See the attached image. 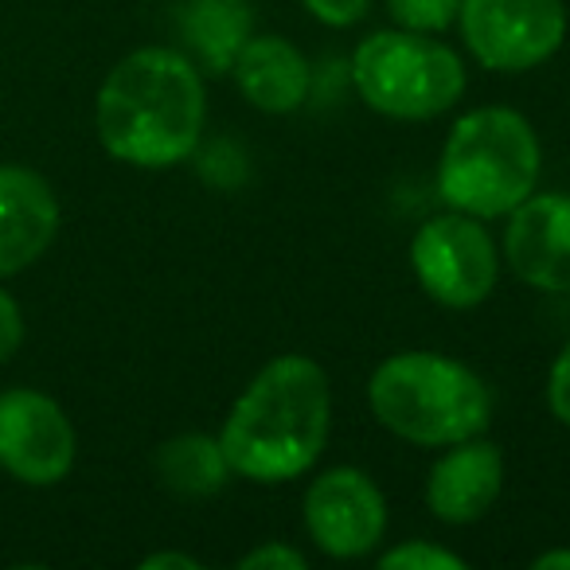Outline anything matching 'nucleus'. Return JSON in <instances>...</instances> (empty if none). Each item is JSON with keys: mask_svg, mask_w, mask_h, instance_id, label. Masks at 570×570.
I'll return each instance as SVG.
<instances>
[{"mask_svg": "<svg viewBox=\"0 0 570 570\" xmlns=\"http://www.w3.org/2000/svg\"><path fill=\"white\" fill-rule=\"evenodd\" d=\"M333 426L328 375L309 356H277L246 383L219 430L230 473L254 484L305 476L325 453Z\"/></svg>", "mask_w": 570, "mask_h": 570, "instance_id": "nucleus-1", "label": "nucleus"}, {"mask_svg": "<svg viewBox=\"0 0 570 570\" xmlns=\"http://www.w3.org/2000/svg\"><path fill=\"white\" fill-rule=\"evenodd\" d=\"M204 118L207 95L199 67L173 48L129 51L98 87V141L121 165H180L199 149Z\"/></svg>", "mask_w": 570, "mask_h": 570, "instance_id": "nucleus-2", "label": "nucleus"}, {"mask_svg": "<svg viewBox=\"0 0 570 570\" xmlns=\"http://www.w3.org/2000/svg\"><path fill=\"white\" fill-rule=\"evenodd\" d=\"M543 145L531 121L508 106H481L453 121L438 160V196L450 212L500 219L539 191Z\"/></svg>", "mask_w": 570, "mask_h": 570, "instance_id": "nucleus-3", "label": "nucleus"}, {"mask_svg": "<svg viewBox=\"0 0 570 570\" xmlns=\"http://www.w3.org/2000/svg\"><path fill=\"white\" fill-rule=\"evenodd\" d=\"M367 406L383 430L430 450L484 434L492 422V395L481 375L438 352L383 360L367 380Z\"/></svg>", "mask_w": 570, "mask_h": 570, "instance_id": "nucleus-4", "label": "nucleus"}, {"mask_svg": "<svg viewBox=\"0 0 570 570\" xmlns=\"http://www.w3.org/2000/svg\"><path fill=\"white\" fill-rule=\"evenodd\" d=\"M352 79L375 114L395 121L442 118L465 95V63L458 51L411 28L367 36L352 56Z\"/></svg>", "mask_w": 570, "mask_h": 570, "instance_id": "nucleus-5", "label": "nucleus"}, {"mask_svg": "<svg viewBox=\"0 0 570 570\" xmlns=\"http://www.w3.org/2000/svg\"><path fill=\"white\" fill-rule=\"evenodd\" d=\"M411 269L426 297L445 309H473L497 289L500 254L481 219L465 212L434 215L411 243Z\"/></svg>", "mask_w": 570, "mask_h": 570, "instance_id": "nucleus-6", "label": "nucleus"}, {"mask_svg": "<svg viewBox=\"0 0 570 570\" xmlns=\"http://www.w3.org/2000/svg\"><path fill=\"white\" fill-rule=\"evenodd\" d=\"M461 40L484 71L520 75L547 63L567 40L562 0H461Z\"/></svg>", "mask_w": 570, "mask_h": 570, "instance_id": "nucleus-7", "label": "nucleus"}, {"mask_svg": "<svg viewBox=\"0 0 570 570\" xmlns=\"http://www.w3.org/2000/svg\"><path fill=\"white\" fill-rule=\"evenodd\" d=\"M75 426L63 406L32 387L0 391V469L20 484L48 489L75 465Z\"/></svg>", "mask_w": 570, "mask_h": 570, "instance_id": "nucleus-8", "label": "nucleus"}, {"mask_svg": "<svg viewBox=\"0 0 570 570\" xmlns=\"http://www.w3.org/2000/svg\"><path fill=\"white\" fill-rule=\"evenodd\" d=\"M305 528L325 554L360 559L387 535V500L364 469H325L305 489Z\"/></svg>", "mask_w": 570, "mask_h": 570, "instance_id": "nucleus-9", "label": "nucleus"}, {"mask_svg": "<svg viewBox=\"0 0 570 570\" xmlns=\"http://www.w3.org/2000/svg\"><path fill=\"white\" fill-rule=\"evenodd\" d=\"M504 258L512 274L543 294H570V196L531 191L508 212Z\"/></svg>", "mask_w": 570, "mask_h": 570, "instance_id": "nucleus-10", "label": "nucleus"}, {"mask_svg": "<svg viewBox=\"0 0 570 570\" xmlns=\"http://www.w3.org/2000/svg\"><path fill=\"white\" fill-rule=\"evenodd\" d=\"M59 235V199L36 168L0 165V282L24 274Z\"/></svg>", "mask_w": 570, "mask_h": 570, "instance_id": "nucleus-11", "label": "nucleus"}, {"mask_svg": "<svg viewBox=\"0 0 570 570\" xmlns=\"http://www.w3.org/2000/svg\"><path fill=\"white\" fill-rule=\"evenodd\" d=\"M504 489V453L481 434L445 445L426 476V508L442 523H473L497 504Z\"/></svg>", "mask_w": 570, "mask_h": 570, "instance_id": "nucleus-12", "label": "nucleus"}, {"mask_svg": "<svg viewBox=\"0 0 570 570\" xmlns=\"http://www.w3.org/2000/svg\"><path fill=\"white\" fill-rule=\"evenodd\" d=\"M230 71L243 98L262 114H294L309 98V63L282 36H250L238 48Z\"/></svg>", "mask_w": 570, "mask_h": 570, "instance_id": "nucleus-13", "label": "nucleus"}, {"mask_svg": "<svg viewBox=\"0 0 570 570\" xmlns=\"http://www.w3.org/2000/svg\"><path fill=\"white\" fill-rule=\"evenodd\" d=\"M157 476L165 489L180 492V497H212L227 484L230 461L219 438L180 434L157 450Z\"/></svg>", "mask_w": 570, "mask_h": 570, "instance_id": "nucleus-14", "label": "nucleus"}, {"mask_svg": "<svg viewBox=\"0 0 570 570\" xmlns=\"http://www.w3.org/2000/svg\"><path fill=\"white\" fill-rule=\"evenodd\" d=\"M184 36L212 71H223L250 40V9L246 0H191L184 9Z\"/></svg>", "mask_w": 570, "mask_h": 570, "instance_id": "nucleus-15", "label": "nucleus"}, {"mask_svg": "<svg viewBox=\"0 0 570 570\" xmlns=\"http://www.w3.org/2000/svg\"><path fill=\"white\" fill-rule=\"evenodd\" d=\"M383 570H465V559L453 554L450 547L426 543V539H406L380 554Z\"/></svg>", "mask_w": 570, "mask_h": 570, "instance_id": "nucleus-16", "label": "nucleus"}, {"mask_svg": "<svg viewBox=\"0 0 570 570\" xmlns=\"http://www.w3.org/2000/svg\"><path fill=\"white\" fill-rule=\"evenodd\" d=\"M387 9L399 28L434 36L458 20L461 0H387Z\"/></svg>", "mask_w": 570, "mask_h": 570, "instance_id": "nucleus-17", "label": "nucleus"}, {"mask_svg": "<svg viewBox=\"0 0 570 570\" xmlns=\"http://www.w3.org/2000/svg\"><path fill=\"white\" fill-rule=\"evenodd\" d=\"M238 567L243 570H305L309 559H305L302 551H294L289 543H282V539H269V543L246 551L243 559H238Z\"/></svg>", "mask_w": 570, "mask_h": 570, "instance_id": "nucleus-18", "label": "nucleus"}, {"mask_svg": "<svg viewBox=\"0 0 570 570\" xmlns=\"http://www.w3.org/2000/svg\"><path fill=\"white\" fill-rule=\"evenodd\" d=\"M547 406L562 426H570V341L562 344V352L551 364V375H547Z\"/></svg>", "mask_w": 570, "mask_h": 570, "instance_id": "nucleus-19", "label": "nucleus"}, {"mask_svg": "<svg viewBox=\"0 0 570 570\" xmlns=\"http://www.w3.org/2000/svg\"><path fill=\"white\" fill-rule=\"evenodd\" d=\"M24 344V313H20L17 297L0 285V364H9Z\"/></svg>", "mask_w": 570, "mask_h": 570, "instance_id": "nucleus-20", "label": "nucleus"}, {"mask_svg": "<svg viewBox=\"0 0 570 570\" xmlns=\"http://www.w3.org/2000/svg\"><path fill=\"white\" fill-rule=\"evenodd\" d=\"M302 4L309 9L313 20H321V24L352 28L356 20H364V12H367L372 0H302Z\"/></svg>", "mask_w": 570, "mask_h": 570, "instance_id": "nucleus-21", "label": "nucleus"}, {"mask_svg": "<svg viewBox=\"0 0 570 570\" xmlns=\"http://www.w3.org/2000/svg\"><path fill=\"white\" fill-rule=\"evenodd\" d=\"M145 570H165V567H180V570H199L196 559H188V554H176V551H160V554H149V559L141 562Z\"/></svg>", "mask_w": 570, "mask_h": 570, "instance_id": "nucleus-22", "label": "nucleus"}, {"mask_svg": "<svg viewBox=\"0 0 570 570\" xmlns=\"http://www.w3.org/2000/svg\"><path fill=\"white\" fill-rule=\"evenodd\" d=\"M535 570H570V551H543L531 559Z\"/></svg>", "mask_w": 570, "mask_h": 570, "instance_id": "nucleus-23", "label": "nucleus"}]
</instances>
